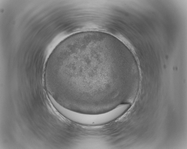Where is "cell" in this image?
Returning a JSON list of instances; mask_svg holds the SVG:
<instances>
[{
  "mask_svg": "<svg viewBox=\"0 0 187 149\" xmlns=\"http://www.w3.org/2000/svg\"><path fill=\"white\" fill-rule=\"evenodd\" d=\"M129 105L123 104L112 110L104 113L96 114H82L69 110L66 117L75 122L86 125H98L105 124L115 120L121 115L128 108Z\"/></svg>",
  "mask_w": 187,
  "mask_h": 149,
  "instance_id": "obj_1",
  "label": "cell"
}]
</instances>
